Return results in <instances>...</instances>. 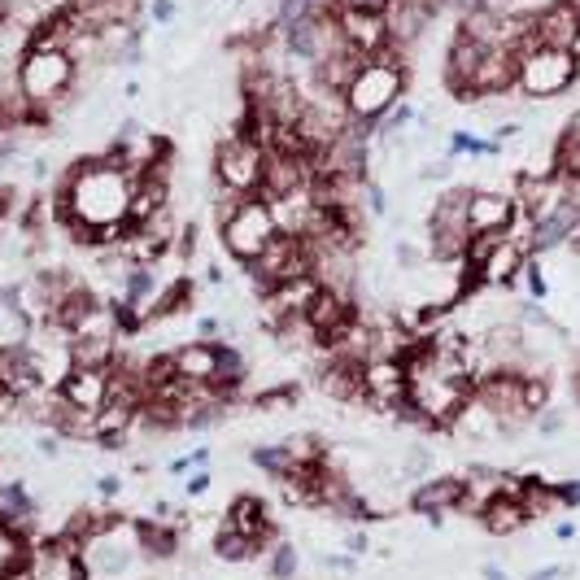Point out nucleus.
Segmentation results:
<instances>
[{"label":"nucleus","mask_w":580,"mask_h":580,"mask_svg":"<svg viewBox=\"0 0 580 580\" xmlns=\"http://www.w3.org/2000/svg\"><path fill=\"white\" fill-rule=\"evenodd\" d=\"M249 463L258 467V471H267L271 480H284V476H293V471H297V458L288 454V445H284V441L253 445V450H249Z\"/></svg>","instance_id":"nucleus-28"},{"label":"nucleus","mask_w":580,"mask_h":580,"mask_svg":"<svg viewBox=\"0 0 580 580\" xmlns=\"http://www.w3.org/2000/svg\"><path fill=\"white\" fill-rule=\"evenodd\" d=\"M66 406L83 410V415H96L105 402H110V367H75L57 389Z\"/></svg>","instance_id":"nucleus-16"},{"label":"nucleus","mask_w":580,"mask_h":580,"mask_svg":"<svg viewBox=\"0 0 580 580\" xmlns=\"http://www.w3.org/2000/svg\"><path fill=\"white\" fill-rule=\"evenodd\" d=\"M367 62H371V57H362L358 48L345 44L341 53H332L328 62L314 66V83H319V88H328V92H345L349 83H354V75H358V70L367 66Z\"/></svg>","instance_id":"nucleus-23"},{"label":"nucleus","mask_w":580,"mask_h":580,"mask_svg":"<svg viewBox=\"0 0 580 580\" xmlns=\"http://www.w3.org/2000/svg\"><path fill=\"white\" fill-rule=\"evenodd\" d=\"M576 232H580V192H576V188H567V197H563L559 205H554L546 219H537V223H533V258H541V253H554V249H563Z\"/></svg>","instance_id":"nucleus-13"},{"label":"nucleus","mask_w":580,"mask_h":580,"mask_svg":"<svg viewBox=\"0 0 580 580\" xmlns=\"http://www.w3.org/2000/svg\"><path fill=\"white\" fill-rule=\"evenodd\" d=\"M245 271H249V280H253V293L271 297L280 284L310 275V245L301 236H293V232H280L267 249H262V258L249 262Z\"/></svg>","instance_id":"nucleus-7"},{"label":"nucleus","mask_w":580,"mask_h":580,"mask_svg":"<svg viewBox=\"0 0 580 580\" xmlns=\"http://www.w3.org/2000/svg\"><path fill=\"white\" fill-rule=\"evenodd\" d=\"M563 485V498H567V511H576L580 506V480H559Z\"/></svg>","instance_id":"nucleus-41"},{"label":"nucleus","mask_w":580,"mask_h":580,"mask_svg":"<svg viewBox=\"0 0 580 580\" xmlns=\"http://www.w3.org/2000/svg\"><path fill=\"white\" fill-rule=\"evenodd\" d=\"M458 502H463V476H424L406 498L410 511L432 519V524H441L445 515H458Z\"/></svg>","instance_id":"nucleus-11"},{"label":"nucleus","mask_w":580,"mask_h":580,"mask_svg":"<svg viewBox=\"0 0 580 580\" xmlns=\"http://www.w3.org/2000/svg\"><path fill=\"white\" fill-rule=\"evenodd\" d=\"M567 572L563 563H546V567H537V572H528V580H559Z\"/></svg>","instance_id":"nucleus-40"},{"label":"nucleus","mask_w":580,"mask_h":580,"mask_svg":"<svg viewBox=\"0 0 580 580\" xmlns=\"http://www.w3.org/2000/svg\"><path fill=\"white\" fill-rule=\"evenodd\" d=\"M262 175H267V149L249 140L245 131H227L214 149V184L236 197H258Z\"/></svg>","instance_id":"nucleus-5"},{"label":"nucleus","mask_w":580,"mask_h":580,"mask_svg":"<svg viewBox=\"0 0 580 580\" xmlns=\"http://www.w3.org/2000/svg\"><path fill=\"white\" fill-rule=\"evenodd\" d=\"M567 53L576 57V66H580V27H576V35H572V48H567Z\"/></svg>","instance_id":"nucleus-45"},{"label":"nucleus","mask_w":580,"mask_h":580,"mask_svg":"<svg viewBox=\"0 0 580 580\" xmlns=\"http://www.w3.org/2000/svg\"><path fill=\"white\" fill-rule=\"evenodd\" d=\"M319 567H323V572H332V576H354L358 559H354V554H345V550H332V554H319Z\"/></svg>","instance_id":"nucleus-32"},{"label":"nucleus","mask_w":580,"mask_h":580,"mask_svg":"<svg viewBox=\"0 0 580 580\" xmlns=\"http://www.w3.org/2000/svg\"><path fill=\"white\" fill-rule=\"evenodd\" d=\"M223 528H232L240 537H253L262 546H275L280 533H275V519H271V506L267 498H253V493H240V498L227 502V515H223Z\"/></svg>","instance_id":"nucleus-14"},{"label":"nucleus","mask_w":580,"mask_h":580,"mask_svg":"<svg viewBox=\"0 0 580 580\" xmlns=\"http://www.w3.org/2000/svg\"><path fill=\"white\" fill-rule=\"evenodd\" d=\"M471 397L498 415V424H502L506 437L524 432L537 419L533 410H528V402H524V376H515V371H493V376H480L476 384H471Z\"/></svg>","instance_id":"nucleus-8"},{"label":"nucleus","mask_w":580,"mask_h":580,"mask_svg":"<svg viewBox=\"0 0 580 580\" xmlns=\"http://www.w3.org/2000/svg\"><path fill=\"white\" fill-rule=\"evenodd\" d=\"M406 79H410V70H397V66H384V62H367L354 75V83L341 92L345 96V110H349V123L376 127L380 118L389 114L397 101H402Z\"/></svg>","instance_id":"nucleus-2"},{"label":"nucleus","mask_w":580,"mask_h":580,"mask_svg":"<svg viewBox=\"0 0 580 580\" xmlns=\"http://www.w3.org/2000/svg\"><path fill=\"white\" fill-rule=\"evenodd\" d=\"M275 236H280V227H275V214H271V205L258 201V197H245V201H240V210L219 227L223 253L232 262H240V267L258 262L262 249H267Z\"/></svg>","instance_id":"nucleus-6"},{"label":"nucleus","mask_w":580,"mask_h":580,"mask_svg":"<svg viewBox=\"0 0 580 580\" xmlns=\"http://www.w3.org/2000/svg\"><path fill=\"white\" fill-rule=\"evenodd\" d=\"M371 550V533H367V528H349V533H345V554H354V559H362V554H367Z\"/></svg>","instance_id":"nucleus-35"},{"label":"nucleus","mask_w":580,"mask_h":580,"mask_svg":"<svg viewBox=\"0 0 580 580\" xmlns=\"http://www.w3.org/2000/svg\"><path fill=\"white\" fill-rule=\"evenodd\" d=\"M362 389H367V406L393 415L397 406H406V367L402 358H371L362 362Z\"/></svg>","instance_id":"nucleus-10"},{"label":"nucleus","mask_w":580,"mask_h":580,"mask_svg":"<svg viewBox=\"0 0 580 580\" xmlns=\"http://www.w3.org/2000/svg\"><path fill=\"white\" fill-rule=\"evenodd\" d=\"M0 533L22 546H35L40 533V502L31 498V489L22 480H0Z\"/></svg>","instance_id":"nucleus-9"},{"label":"nucleus","mask_w":580,"mask_h":580,"mask_svg":"<svg viewBox=\"0 0 580 580\" xmlns=\"http://www.w3.org/2000/svg\"><path fill=\"white\" fill-rule=\"evenodd\" d=\"M188 458H192V467H210V445H197Z\"/></svg>","instance_id":"nucleus-44"},{"label":"nucleus","mask_w":580,"mask_h":580,"mask_svg":"<svg viewBox=\"0 0 580 580\" xmlns=\"http://www.w3.org/2000/svg\"><path fill=\"white\" fill-rule=\"evenodd\" d=\"M214 489V471L210 467H192V476H184V498H205Z\"/></svg>","instance_id":"nucleus-34"},{"label":"nucleus","mask_w":580,"mask_h":580,"mask_svg":"<svg viewBox=\"0 0 580 580\" xmlns=\"http://www.w3.org/2000/svg\"><path fill=\"white\" fill-rule=\"evenodd\" d=\"M480 528H485L489 537H515V533H524V528H528V515H524V506H519L515 498L498 493V498L480 511Z\"/></svg>","instance_id":"nucleus-25"},{"label":"nucleus","mask_w":580,"mask_h":580,"mask_svg":"<svg viewBox=\"0 0 580 580\" xmlns=\"http://www.w3.org/2000/svg\"><path fill=\"white\" fill-rule=\"evenodd\" d=\"M175 14H179V5H175V0H149V18L157 22V27H171Z\"/></svg>","instance_id":"nucleus-36"},{"label":"nucleus","mask_w":580,"mask_h":580,"mask_svg":"<svg viewBox=\"0 0 580 580\" xmlns=\"http://www.w3.org/2000/svg\"><path fill=\"white\" fill-rule=\"evenodd\" d=\"M14 79H18V92L31 101V110L40 114V123H48L70 101V92H75L79 66L66 48H27Z\"/></svg>","instance_id":"nucleus-1"},{"label":"nucleus","mask_w":580,"mask_h":580,"mask_svg":"<svg viewBox=\"0 0 580 580\" xmlns=\"http://www.w3.org/2000/svg\"><path fill=\"white\" fill-rule=\"evenodd\" d=\"M480 576H485V580H511L502 563H485V567H480Z\"/></svg>","instance_id":"nucleus-42"},{"label":"nucleus","mask_w":580,"mask_h":580,"mask_svg":"<svg viewBox=\"0 0 580 580\" xmlns=\"http://www.w3.org/2000/svg\"><path fill=\"white\" fill-rule=\"evenodd\" d=\"M262 559H267V580H293V576H301V550L293 546V541H275Z\"/></svg>","instance_id":"nucleus-29"},{"label":"nucleus","mask_w":580,"mask_h":580,"mask_svg":"<svg viewBox=\"0 0 580 580\" xmlns=\"http://www.w3.org/2000/svg\"><path fill=\"white\" fill-rule=\"evenodd\" d=\"M580 27V0H546L537 9V40L546 48H572Z\"/></svg>","instance_id":"nucleus-18"},{"label":"nucleus","mask_w":580,"mask_h":580,"mask_svg":"<svg viewBox=\"0 0 580 580\" xmlns=\"http://www.w3.org/2000/svg\"><path fill=\"white\" fill-rule=\"evenodd\" d=\"M454 437H463V441H476V445H489V441H502L506 432L498 424V415H493L489 406H480L476 397H467L463 410L454 415V424H450Z\"/></svg>","instance_id":"nucleus-22"},{"label":"nucleus","mask_w":580,"mask_h":580,"mask_svg":"<svg viewBox=\"0 0 580 580\" xmlns=\"http://www.w3.org/2000/svg\"><path fill=\"white\" fill-rule=\"evenodd\" d=\"M554 537H559V541H572V537H576V524H572V519H559V524H554Z\"/></svg>","instance_id":"nucleus-43"},{"label":"nucleus","mask_w":580,"mask_h":580,"mask_svg":"<svg viewBox=\"0 0 580 580\" xmlns=\"http://www.w3.org/2000/svg\"><path fill=\"white\" fill-rule=\"evenodd\" d=\"M262 554H267L262 541L240 537L232 528H219V537H214V559H223V563H253V559H262Z\"/></svg>","instance_id":"nucleus-27"},{"label":"nucleus","mask_w":580,"mask_h":580,"mask_svg":"<svg viewBox=\"0 0 580 580\" xmlns=\"http://www.w3.org/2000/svg\"><path fill=\"white\" fill-rule=\"evenodd\" d=\"M467 197L471 188L458 184V188H445L437 205L428 214V258L437 267H458L467 258V245H471V232H467Z\"/></svg>","instance_id":"nucleus-3"},{"label":"nucleus","mask_w":580,"mask_h":580,"mask_svg":"<svg viewBox=\"0 0 580 580\" xmlns=\"http://www.w3.org/2000/svg\"><path fill=\"white\" fill-rule=\"evenodd\" d=\"M533 428L541 432V437H559V432L567 428V415H563L559 406H546V410H541V415L533 419Z\"/></svg>","instance_id":"nucleus-33"},{"label":"nucleus","mask_w":580,"mask_h":580,"mask_svg":"<svg viewBox=\"0 0 580 580\" xmlns=\"http://www.w3.org/2000/svg\"><path fill=\"white\" fill-rule=\"evenodd\" d=\"M437 18L428 5H419V0H389L384 5V22H389V44L397 48H415L419 40H424V31H428V22Z\"/></svg>","instance_id":"nucleus-17"},{"label":"nucleus","mask_w":580,"mask_h":580,"mask_svg":"<svg viewBox=\"0 0 580 580\" xmlns=\"http://www.w3.org/2000/svg\"><path fill=\"white\" fill-rule=\"evenodd\" d=\"M524 262H528V253L519 245H511V240H502V245L480 262V288H515L519 275H524Z\"/></svg>","instance_id":"nucleus-21"},{"label":"nucleus","mask_w":580,"mask_h":580,"mask_svg":"<svg viewBox=\"0 0 580 580\" xmlns=\"http://www.w3.org/2000/svg\"><path fill=\"white\" fill-rule=\"evenodd\" d=\"M515 223V197L511 188H471L467 197V232H506Z\"/></svg>","instance_id":"nucleus-12"},{"label":"nucleus","mask_w":580,"mask_h":580,"mask_svg":"<svg viewBox=\"0 0 580 580\" xmlns=\"http://www.w3.org/2000/svg\"><path fill=\"white\" fill-rule=\"evenodd\" d=\"M219 332H223V319H214V314L197 319V341H219Z\"/></svg>","instance_id":"nucleus-37"},{"label":"nucleus","mask_w":580,"mask_h":580,"mask_svg":"<svg viewBox=\"0 0 580 580\" xmlns=\"http://www.w3.org/2000/svg\"><path fill=\"white\" fill-rule=\"evenodd\" d=\"M580 79V66L567 48H533V53L519 57V75H515V92L524 101H554V96L572 92Z\"/></svg>","instance_id":"nucleus-4"},{"label":"nucleus","mask_w":580,"mask_h":580,"mask_svg":"<svg viewBox=\"0 0 580 580\" xmlns=\"http://www.w3.org/2000/svg\"><path fill=\"white\" fill-rule=\"evenodd\" d=\"M75 367H110L118 358V336H70Z\"/></svg>","instance_id":"nucleus-26"},{"label":"nucleus","mask_w":580,"mask_h":580,"mask_svg":"<svg viewBox=\"0 0 580 580\" xmlns=\"http://www.w3.org/2000/svg\"><path fill=\"white\" fill-rule=\"evenodd\" d=\"M123 489H127V480H123V476H101V480H96V493H101L105 502L118 498V493H123Z\"/></svg>","instance_id":"nucleus-38"},{"label":"nucleus","mask_w":580,"mask_h":580,"mask_svg":"<svg viewBox=\"0 0 580 580\" xmlns=\"http://www.w3.org/2000/svg\"><path fill=\"white\" fill-rule=\"evenodd\" d=\"M519 280H524V288H528V301H546L550 280H546V271L537 267V258H528V262H524V275H519Z\"/></svg>","instance_id":"nucleus-31"},{"label":"nucleus","mask_w":580,"mask_h":580,"mask_svg":"<svg viewBox=\"0 0 580 580\" xmlns=\"http://www.w3.org/2000/svg\"><path fill=\"white\" fill-rule=\"evenodd\" d=\"M136 528H140V550H144L149 563H166V559L179 554V541L184 537H179L175 524H162V519L144 515V519H136Z\"/></svg>","instance_id":"nucleus-24"},{"label":"nucleus","mask_w":580,"mask_h":580,"mask_svg":"<svg viewBox=\"0 0 580 580\" xmlns=\"http://www.w3.org/2000/svg\"><path fill=\"white\" fill-rule=\"evenodd\" d=\"M35 450H40L44 458H57V454H62V437H57V432H40V441H35Z\"/></svg>","instance_id":"nucleus-39"},{"label":"nucleus","mask_w":580,"mask_h":580,"mask_svg":"<svg viewBox=\"0 0 580 580\" xmlns=\"http://www.w3.org/2000/svg\"><path fill=\"white\" fill-rule=\"evenodd\" d=\"M519 506H524L528 524L533 519H554L567 511V498H563V485L559 480H546V476H524V489H519Z\"/></svg>","instance_id":"nucleus-20"},{"label":"nucleus","mask_w":580,"mask_h":580,"mask_svg":"<svg viewBox=\"0 0 580 580\" xmlns=\"http://www.w3.org/2000/svg\"><path fill=\"white\" fill-rule=\"evenodd\" d=\"M336 27H341V40L349 48H358L362 57H376L384 44H389V22H384L380 9H341L336 14Z\"/></svg>","instance_id":"nucleus-15"},{"label":"nucleus","mask_w":580,"mask_h":580,"mask_svg":"<svg viewBox=\"0 0 580 580\" xmlns=\"http://www.w3.org/2000/svg\"><path fill=\"white\" fill-rule=\"evenodd\" d=\"M171 362H175L179 380L214 384V376H219V341H188V345L171 349Z\"/></svg>","instance_id":"nucleus-19"},{"label":"nucleus","mask_w":580,"mask_h":580,"mask_svg":"<svg viewBox=\"0 0 580 580\" xmlns=\"http://www.w3.org/2000/svg\"><path fill=\"white\" fill-rule=\"evenodd\" d=\"M301 402V389L297 384H280V389H262L258 397H253V406L258 410H293Z\"/></svg>","instance_id":"nucleus-30"}]
</instances>
